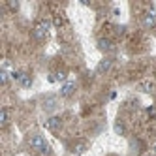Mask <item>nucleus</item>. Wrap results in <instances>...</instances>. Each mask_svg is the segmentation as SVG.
Instances as JSON below:
<instances>
[{"instance_id": "nucleus-6", "label": "nucleus", "mask_w": 156, "mask_h": 156, "mask_svg": "<svg viewBox=\"0 0 156 156\" xmlns=\"http://www.w3.org/2000/svg\"><path fill=\"white\" fill-rule=\"evenodd\" d=\"M143 25L147 27V28H152V27L156 25V15H154L152 12L145 13V15H143Z\"/></svg>"}, {"instance_id": "nucleus-12", "label": "nucleus", "mask_w": 156, "mask_h": 156, "mask_svg": "<svg viewBox=\"0 0 156 156\" xmlns=\"http://www.w3.org/2000/svg\"><path fill=\"white\" fill-rule=\"evenodd\" d=\"M115 132L119 133V136H124V132H126L124 124H122V122H117V124H115Z\"/></svg>"}, {"instance_id": "nucleus-2", "label": "nucleus", "mask_w": 156, "mask_h": 156, "mask_svg": "<svg viewBox=\"0 0 156 156\" xmlns=\"http://www.w3.org/2000/svg\"><path fill=\"white\" fill-rule=\"evenodd\" d=\"M73 92H75V83H73V81H66V83L60 87V96H64V98L72 96Z\"/></svg>"}, {"instance_id": "nucleus-13", "label": "nucleus", "mask_w": 156, "mask_h": 156, "mask_svg": "<svg viewBox=\"0 0 156 156\" xmlns=\"http://www.w3.org/2000/svg\"><path fill=\"white\" fill-rule=\"evenodd\" d=\"M55 81H62V83H66V72H57V73H55Z\"/></svg>"}, {"instance_id": "nucleus-11", "label": "nucleus", "mask_w": 156, "mask_h": 156, "mask_svg": "<svg viewBox=\"0 0 156 156\" xmlns=\"http://www.w3.org/2000/svg\"><path fill=\"white\" fill-rule=\"evenodd\" d=\"M19 85L23 87V88H28V87L32 85V77H30V75H27V73H23V77H21V81H19Z\"/></svg>"}, {"instance_id": "nucleus-5", "label": "nucleus", "mask_w": 156, "mask_h": 156, "mask_svg": "<svg viewBox=\"0 0 156 156\" xmlns=\"http://www.w3.org/2000/svg\"><path fill=\"white\" fill-rule=\"evenodd\" d=\"M111 66H113V60H111V58H104L102 62L98 64V73H107L111 70Z\"/></svg>"}, {"instance_id": "nucleus-1", "label": "nucleus", "mask_w": 156, "mask_h": 156, "mask_svg": "<svg viewBox=\"0 0 156 156\" xmlns=\"http://www.w3.org/2000/svg\"><path fill=\"white\" fill-rule=\"evenodd\" d=\"M28 147L32 149V151H36V152H40L41 156H47L49 154V145L45 143V139H43V136H40V133H34V136H30V139H28Z\"/></svg>"}, {"instance_id": "nucleus-7", "label": "nucleus", "mask_w": 156, "mask_h": 156, "mask_svg": "<svg viewBox=\"0 0 156 156\" xmlns=\"http://www.w3.org/2000/svg\"><path fill=\"white\" fill-rule=\"evenodd\" d=\"M55 107H57V98L55 96H47L45 100H43V109L45 111H53Z\"/></svg>"}, {"instance_id": "nucleus-17", "label": "nucleus", "mask_w": 156, "mask_h": 156, "mask_svg": "<svg viewBox=\"0 0 156 156\" xmlns=\"http://www.w3.org/2000/svg\"><path fill=\"white\" fill-rule=\"evenodd\" d=\"M147 156H156V154H154V152H151V154H147Z\"/></svg>"}, {"instance_id": "nucleus-4", "label": "nucleus", "mask_w": 156, "mask_h": 156, "mask_svg": "<svg viewBox=\"0 0 156 156\" xmlns=\"http://www.w3.org/2000/svg\"><path fill=\"white\" fill-rule=\"evenodd\" d=\"M60 124H62L60 117H49V119L45 120V126H47L49 130H58V128H60Z\"/></svg>"}, {"instance_id": "nucleus-8", "label": "nucleus", "mask_w": 156, "mask_h": 156, "mask_svg": "<svg viewBox=\"0 0 156 156\" xmlns=\"http://www.w3.org/2000/svg\"><path fill=\"white\" fill-rule=\"evenodd\" d=\"M139 88H141L143 92H152V90H154V81L145 79V81H141V83H139Z\"/></svg>"}, {"instance_id": "nucleus-16", "label": "nucleus", "mask_w": 156, "mask_h": 156, "mask_svg": "<svg viewBox=\"0 0 156 156\" xmlns=\"http://www.w3.org/2000/svg\"><path fill=\"white\" fill-rule=\"evenodd\" d=\"M152 152H154V154H156V143H154V145H152Z\"/></svg>"}, {"instance_id": "nucleus-3", "label": "nucleus", "mask_w": 156, "mask_h": 156, "mask_svg": "<svg viewBox=\"0 0 156 156\" xmlns=\"http://www.w3.org/2000/svg\"><path fill=\"white\" fill-rule=\"evenodd\" d=\"M98 49L104 51V53H107V51L113 49V41L107 40V38H100V40H98Z\"/></svg>"}, {"instance_id": "nucleus-10", "label": "nucleus", "mask_w": 156, "mask_h": 156, "mask_svg": "<svg viewBox=\"0 0 156 156\" xmlns=\"http://www.w3.org/2000/svg\"><path fill=\"white\" fill-rule=\"evenodd\" d=\"M8 122H9V115H8V109H6V107H2V109H0V124H2V126H6Z\"/></svg>"}, {"instance_id": "nucleus-14", "label": "nucleus", "mask_w": 156, "mask_h": 156, "mask_svg": "<svg viewBox=\"0 0 156 156\" xmlns=\"http://www.w3.org/2000/svg\"><path fill=\"white\" fill-rule=\"evenodd\" d=\"M0 81H2V85H6V83L9 81V73H8L6 70H2V72H0Z\"/></svg>"}, {"instance_id": "nucleus-15", "label": "nucleus", "mask_w": 156, "mask_h": 156, "mask_svg": "<svg viewBox=\"0 0 156 156\" xmlns=\"http://www.w3.org/2000/svg\"><path fill=\"white\" fill-rule=\"evenodd\" d=\"M8 6H9V9H17V8H19V4H17V2H9Z\"/></svg>"}, {"instance_id": "nucleus-9", "label": "nucleus", "mask_w": 156, "mask_h": 156, "mask_svg": "<svg viewBox=\"0 0 156 156\" xmlns=\"http://www.w3.org/2000/svg\"><path fill=\"white\" fill-rule=\"evenodd\" d=\"M45 36H47V32H45V30H43V28H41V27L38 25V27L34 28V38L41 41V40H45Z\"/></svg>"}]
</instances>
